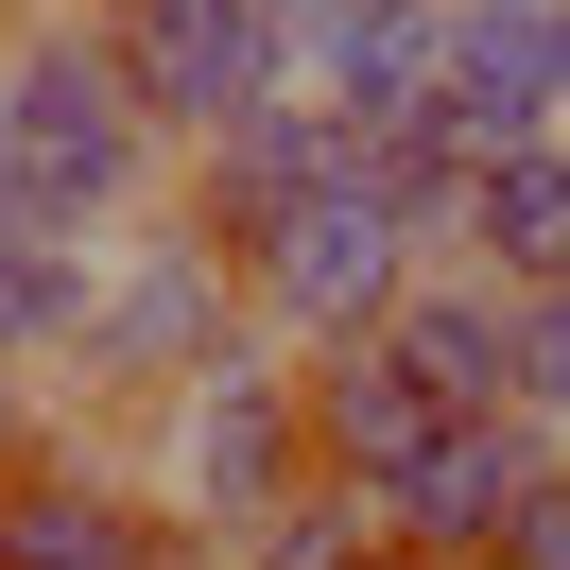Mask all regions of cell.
<instances>
[{"label": "cell", "instance_id": "9", "mask_svg": "<svg viewBox=\"0 0 570 570\" xmlns=\"http://www.w3.org/2000/svg\"><path fill=\"white\" fill-rule=\"evenodd\" d=\"M0 570H156V519L105 466H0Z\"/></svg>", "mask_w": 570, "mask_h": 570}, {"label": "cell", "instance_id": "2", "mask_svg": "<svg viewBox=\"0 0 570 570\" xmlns=\"http://www.w3.org/2000/svg\"><path fill=\"white\" fill-rule=\"evenodd\" d=\"M243 294H259L277 328H312V346H328V328H381L397 294H415V208L346 156V174H312L294 208L243 225Z\"/></svg>", "mask_w": 570, "mask_h": 570}, {"label": "cell", "instance_id": "6", "mask_svg": "<svg viewBox=\"0 0 570 570\" xmlns=\"http://www.w3.org/2000/svg\"><path fill=\"white\" fill-rule=\"evenodd\" d=\"M450 415H466V397L432 381L397 328H328V381H312V466H363V501H381V484H397V466H415Z\"/></svg>", "mask_w": 570, "mask_h": 570}, {"label": "cell", "instance_id": "13", "mask_svg": "<svg viewBox=\"0 0 570 570\" xmlns=\"http://www.w3.org/2000/svg\"><path fill=\"white\" fill-rule=\"evenodd\" d=\"M501 570H570V484H553V466H535L519 519H501Z\"/></svg>", "mask_w": 570, "mask_h": 570}, {"label": "cell", "instance_id": "1", "mask_svg": "<svg viewBox=\"0 0 570 570\" xmlns=\"http://www.w3.org/2000/svg\"><path fill=\"white\" fill-rule=\"evenodd\" d=\"M156 174V105L121 36L87 18H18L0 36V225H121Z\"/></svg>", "mask_w": 570, "mask_h": 570}, {"label": "cell", "instance_id": "3", "mask_svg": "<svg viewBox=\"0 0 570 570\" xmlns=\"http://www.w3.org/2000/svg\"><path fill=\"white\" fill-rule=\"evenodd\" d=\"M312 484V381H277V363H243V346H208L174 381V501L190 519H277V501Z\"/></svg>", "mask_w": 570, "mask_h": 570}, {"label": "cell", "instance_id": "15", "mask_svg": "<svg viewBox=\"0 0 570 570\" xmlns=\"http://www.w3.org/2000/svg\"><path fill=\"white\" fill-rule=\"evenodd\" d=\"M0 18H18V0H0Z\"/></svg>", "mask_w": 570, "mask_h": 570}, {"label": "cell", "instance_id": "10", "mask_svg": "<svg viewBox=\"0 0 570 570\" xmlns=\"http://www.w3.org/2000/svg\"><path fill=\"white\" fill-rule=\"evenodd\" d=\"M87 294H105V243L87 225H0V363L87 346Z\"/></svg>", "mask_w": 570, "mask_h": 570}, {"label": "cell", "instance_id": "14", "mask_svg": "<svg viewBox=\"0 0 570 570\" xmlns=\"http://www.w3.org/2000/svg\"><path fill=\"white\" fill-rule=\"evenodd\" d=\"M156 570H225V553H174V535H156Z\"/></svg>", "mask_w": 570, "mask_h": 570}, {"label": "cell", "instance_id": "12", "mask_svg": "<svg viewBox=\"0 0 570 570\" xmlns=\"http://www.w3.org/2000/svg\"><path fill=\"white\" fill-rule=\"evenodd\" d=\"M519 397H535V415H570V277L519 294Z\"/></svg>", "mask_w": 570, "mask_h": 570}, {"label": "cell", "instance_id": "11", "mask_svg": "<svg viewBox=\"0 0 570 570\" xmlns=\"http://www.w3.org/2000/svg\"><path fill=\"white\" fill-rule=\"evenodd\" d=\"M243 570H397V535H381V519H346V501H312V484H294L277 519L243 535Z\"/></svg>", "mask_w": 570, "mask_h": 570}, {"label": "cell", "instance_id": "8", "mask_svg": "<svg viewBox=\"0 0 570 570\" xmlns=\"http://www.w3.org/2000/svg\"><path fill=\"white\" fill-rule=\"evenodd\" d=\"M450 225H466V259H484L501 294L570 277V121H535V139H501V156H466Z\"/></svg>", "mask_w": 570, "mask_h": 570}, {"label": "cell", "instance_id": "5", "mask_svg": "<svg viewBox=\"0 0 570 570\" xmlns=\"http://www.w3.org/2000/svg\"><path fill=\"white\" fill-rule=\"evenodd\" d=\"M208 346H225V243L156 225V243H121V259H105V294H87V346H70V363H121V381H190Z\"/></svg>", "mask_w": 570, "mask_h": 570}, {"label": "cell", "instance_id": "4", "mask_svg": "<svg viewBox=\"0 0 570 570\" xmlns=\"http://www.w3.org/2000/svg\"><path fill=\"white\" fill-rule=\"evenodd\" d=\"M121 70H139L156 139H225L243 105L294 87V18L277 0H139V18H121Z\"/></svg>", "mask_w": 570, "mask_h": 570}, {"label": "cell", "instance_id": "7", "mask_svg": "<svg viewBox=\"0 0 570 570\" xmlns=\"http://www.w3.org/2000/svg\"><path fill=\"white\" fill-rule=\"evenodd\" d=\"M519 484H535V432H519V397H501V415H450V432H432V450L415 466H397V553H501V519H519Z\"/></svg>", "mask_w": 570, "mask_h": 570}]
</instances>
